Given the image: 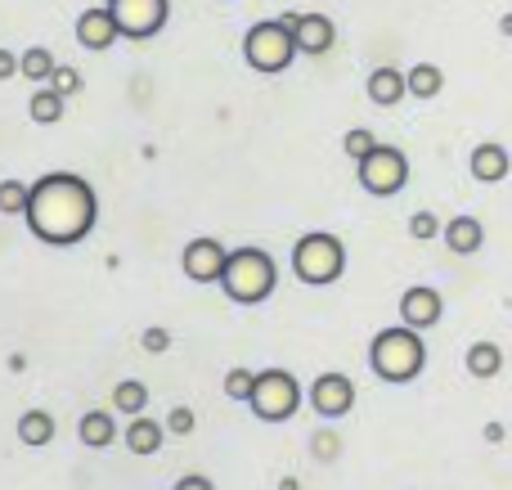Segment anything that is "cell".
Here are the masks:
<instances>
[{"instance_id":"1","label":"cell","mask_w":512,"mask_h":490,"mask_svg":"<svg viewBox=\"0 0 512 490\" xmlns=\"http://www.w3.org/2000/svg\"><path fill=\"white\" fill-rule=\"evenodd\" d=\"M23 216H27V230L41 243H50V248H72V243H81L95 230L99 198L81 176L54 171V176H41L32 185V198H27Z\"/></svg>"},{"instance_id":"2","label":"cell","mask_w":512,"mask_h":490,"mask_svg":"<svg viewBox=\"0 0 512 490\" xmlns=\"http://www.w3.org/2000/svg\"><path fill=\"white\" fill-rule=\"evenodd\" d=\"M369 365L382 383H414L427 365V342L418 329L400 324V329H382L369 347Z\"/></svg>"},{"instance_id":"3","label":"cell","mask_w":512,"mask_h":490,"mask_svg":"<svg viewBox=\"0 0 512 490\" xmlns=\"http://www.w3.org/2000/svg\"><path fill=\"white\" fill-rule=\"evenodd\" d=\"M274 284H279V266H274L270 252H261V248L230 252L225 275H221V288H225V297H230V302L256 306V302H265V297L274 293Z\"/></svg>"},{"instance_id":"4","label":"cell","mask_w":512,"mask_h":490,"mask_svg":"<svg viewBox=\"0 0 512 490\" xmlns=\"http://www.w3.org/2000/svg\"><path fill=\"white\" fill-rule=\"evenodd\" d=\"M342 270H346V248L337 234L315 230V234H301L297 239V248H292V275H297L301 284L328 288L342 279Z\"/></svg>"},{"instance_id":"5","label":"cell","mask_w":512,"mask_h":490,"mask_svg":"<svg viewBox=\"0 0 512 490\" xmlns=\"http://www.w3.org/2000/svg\"><path fill=\"white\" fill-rule=\"evenodd\" d=\"M297 54V32L283 18H261L243 36V59H248L252 72H283Z\"/></svg>"},{"instance_id":"6","label":"cell","mask_w":512,"mask_h":490,"mask_svg":"<svg viewBox=\"0 0 512 490\" xmlns=\"http://www.w3.org/2000/svg\"><path fill=\"white\" fill-rule=\"evenodd\" d=\"M252 414L261 423H288L301 405V387L288 369H261L256 374V392H252Z\"/></svg>"},{"instance_id":"7","label":"cell","mask_w":512,"mask_h":490,"mask_svg":"<svg viewBox=\"0 0 512 490\" xmlns=\"http://www.w3.org/2000/svg\"><path fill=\"white\" fill-rule=\"evenodd\" d=\"M355 176L373 198H391L409 185V158L400 149H391V144H378L369 158L355 162Z\"/></svg>"},{"instance_id":"8","label":"cell","mask_w":512,"mask_h":490,"mask_svg":"<svg viewBox=\"0 0 512 490\" xmlns=\"http://www.w3.org/2000/svg\"><path fill=\"white\" fill-rule=\"evenodd\" d=\"M126 41H153L167 27V0H108Z\"/></svg>"},{"instance_id":"9","label":"cell","mask_w":512,"mask_h":490,"mask_svg":"<svg viewBox=\"0 0 512 490\" xmlns=\"http://www.w3.org/2000/svg\"><path fill=\"white\" fill-rule=\"evenodd\" d=\"M225 261H230L225 243H221V239H212V234H203V239H189V243H185L180 270H185V275L194 279V284H221Z\"/></svg>"},{"instance_id":"10","label":"cell","mask_w":512,"mask_h":490,"mask_svg":"<svg viewBox=\"0 0 512 490\" xmlns=\"http://www.w3.org/2000/svg\"><path fill=\"white\" fill-rule=\"evenodd\" d=\"M310 405H315V414H324V419H342V414H351L355 405V383L346 374H319L315 387H310Z\"/></svg>"},{"instance_id":"11","label":"cell","mask_w":512,"mask_h":490,"mask_svg":"<svg viewBox=\"0 0 512 490\" xmlns=\"http://www.w3.org/2000/svg\"><path fill=\"white\" fill-rule=\"evenodd\" d=\"M441 315H445V302H441V293L436 288H427V284H414V288H405L400 293V320L409 324V329H436L441 324Z\"/></svg>"},{"instance_id":"12","label":"cell","mask_w":512,"mask_h":490,"mask_svg":"<svg viewBox=\"0 0 512 490\" xmlns=\"http://www.w3.org/2000/svg\"><path fill=\"white\" fill-rule=\"evenodd\" d=\"M117 36H122V27H117V18H113V9H86V14L77 18V41L86 45V50H95V54H104L108 45L117 41Z\"/></svg>"},{"instance_id":"13","label":"cell","mask_w":512,"mask_h":490,"mask_svg":"<svg viewBox=\"0 0 512 490\" xmlns=\"http://www.w3.org/2000/svg\"><path fill=\"white\" fill-rule=\"evenodd\" d=\"M292 32H297L301 54H328L337 41L333 18H324V14H297V27H292Z\"/></svg>"},{"instance_id":"14","label":"cell","mask_w":512,"mask_h":490,"mask_svg":"<svg viewBox=\"0 0 512 490\" xmlns=\"http://www.w3.org/2000/svg\"><path fill=\"white\" fill-rule=\"evenodd\" d=\"M468 167H472V176L481 180V185H499V180L512 171V158H508V149L504 144H477L472 149V158H468Z\"/></svg>"},{"instance_id":"15","label":"cell","mask_w":512,"mask_h":490,"mask_svg":"<svg viewBox=\"0 0 512 490\" xmlns=\"http://www.w3.org/2000/svg\"><path fill=\"white\" fill-rule=\"evenodd\" d=\"M441 239L454 257H472V252H481V243H486V225H481L477 216H454Z\"/></svg>"},{"instance_id":"16","label":"cell","mask_w":512,"mask_h":490,"mask_svg":"<svg viewBox=\"0 0 512 490\" xmlns=\"http://www.w3.org/2000/svg\"><path fill=\"white\" fill-rule=\"evenodd\" d=\"M364 90H369V99L378 108H391V104H400V99L409 95V77L400 68H373Z\"/></svg>"},{"instance_id":"17","label":"cell","mask_w":512,"mask_h":490,"mask_svg":"<svg viewBox=\"0 0 512 490\" xmlns=\"http://www.w3.org/2000/svg\"><path fill=\"white\" fill-rule=\"evenodd\" d=\"M162 437H167V423H153V419H144V414H135L122 441H126V450H135V455H158Z\"/></svg>"},{"instance_id":"18","label":"cell","mask_w":512,"mask_h":490,"mask_svg":"<svg viewBox=\"0 0 512 490\" xmlns=\"http://www.w3.org/2000/svg\"><path fill=\"white\" fill-rule=\"evenodd\" d=\"M77 437H81V446H86V450H108V446L117 441V423H113V414H104V410L81 414Z\"/></svg>"},{"instance_id":"19","label":"cell","mask_w":512,"mask_h":490,"mask_svg":"<svg viewBox=\"0 0 512 490\" xmlns=\"http://www.w3.org/2000/svg\"><path fill=\"white\" fill-rule=\"evenodd\" d=\"M18 441H23L27 450H41L54 441V419L45 410H27L23 419H18Z\"/></svg>"},{"instance_id":"20","label":"cell","mask_w":512,"mask_h":490,"mask_svg":"<svg viewBox=\"0 0 512 490\" xmlns=\"http://www.w3.org/2000/svg\"><path fill=\"white\" fill-rule=\"evenodd\" d=\"M63 90H54V86H45V90H36L32 99H27V117H32L36 126H54L63 117Z\"/></svg>"},{"instance_id":"21","label":"cell","mask_w":512,"mask_h":490,"mask_svg":"<svg viewBox=\"0 0 512 490\" xmlns=\"http://www.w3.org/2000/svg\"><path fill=\"white\" fill-rule=\"evenodd\" d=\"M405 77H409V95L414 99H436L441 86H445V72L436 68V63H414Z\"/></svg>"},{"instance_id":"22","label":"cell","mask_w":512,"mask_h":490,"mask_svg":"<svg viewBox=\"0 0 512 490\" xmlns=\"http://www.w3.org/2000/svg\"><path fill=\"white\" fill-rule=\"evenodd\" d=\"M504 369V351L495 342H472L468 347V374L472 378H495Z\"/></svg>"},{"instance_id":"23","label":"cell","mask_w":512,"mask_h":490,"mask_svg":"<svg viewBox=\"0 0 512 490\" xmlns=\"http://www.w3.org/2000/svg\"><path fill=\"white\" fill-rule=\"evenodd\" d=\"M144 405H149V387L144 383H135V378H126V383H117V392H113V410L117 414H144Z\"/></svg>"},{"instance_id":"24","label":"cell","mask_w":512,"mask_h":490,"mask_svg":"<svg viewBox=\"0 0 512 490\" xmlns=\"http://www.w3.org/2000/svg\"><path fill=\"white\" fill-rule=\"evenodd\" d=\"M54 68H59V63H54V54L45 50V45H32V50L23 54V77L27 81H41L45 86V81L54 77Z\"/></svg>"},{"instance_id":"25","label":"cell","mask_w":512,"mask_h":490,"mask_svg":"<svg viewBox=\"0 0 512 490\" xmlns=\"http://www.w3.org/2000/svg\"><path fill=\"white\" fill-rule=\"evenodd\" d=\"M27 198H32V185H23V180H0V216H23Z\"/></svg>"},{"instance_id":"26","label":"cell","mask_w":512,"mask_h":490,"mask_svg":"<svg viewBox=\"0 0 512 490\" xmlns=\"http://www.w3.org/2000/svg\"><path fill=\"white\" fill-rule=\"evenodd\" d=\"M342 149H346V158H351V162H360V158H369V153L378 149V140H373L369 126H351V131H346V140H342Z\"/></svg>"},{"instance_id":"27","label":"cell","mask_w":512,"mask_h":490,"mask_svg":"<svg viewBox=\"0 0 512 490\" xmlns=\"http://www.w3.org/2000/svg\"><path fill=\"white\" fill-rule=\"evenodd\" d=\"M252 392H256V374L252 369H230V374H225V396H230V401H252Z\"/></svg>"},{"instance_id":"28","label":"cell","mask_w":512,"mask_h":490,"mask_svg":"<svg viewBox=\"0 0 512 490\" xmlns=\"http://www.w3.org/2000/svg\"><path fill=\"white\" fill-rule=\"evenodd\" d=\"M409 234H414L418 243H427V239H436V234H445V225L436 221V212H414L409 216Z\"/></svg>"},{"instance_id":"29","label":"cell","mask_w":512,"mask_h":490,"mask_svg":"<svg viewBox=\"0 0 512 490\" xmlns=\"http://www.w3.org/2000/svg\"><path fill=\"white\" fill-rule=\"evenodd\" d=\"M45 86L63 90V95H77V90H81V72H77V68H68V63H59V68H54V77L45 81Z\"/></svg>"},{"instance_id":"30","label":"cell","mask_w":512,"mask_h":490,"mask_svg":"<svg viewBox=\"0 0 512 490\" xmlns=\"http://www.w3.org/2000/svg\"><path fill=\"white\" fill-rule=\"evenodd\" d=\"M194 428H198L194 410H189V405H176V410H171V419H167V432H171V437H189Z\"/></svg>"},{"instance_id":"31","label":"cell","mask_w":512,"mask_h":490,"mask_svg":"<svg viewBox=\"0 0 512 490\" xmlns=\"http://www.w3.org/2000/svg\"><path fill=\"white\" fill-rule=\"evenodd\" d=\"M140 347L149 351V356H162V351L171 347V333L162 329V324H153V329H144V338H140Z\"/></svg>"},{"instance_id":"32","label":"cell","mask_w":512,"mask_h":490,"mask_svg":"<svg viewBox=\"0 0 512 490\" xmlns=\"http://www.w3.org/2000/svg\"><path fill=\"white\" fill-rule=\"evenodd\" d=\"M14 77H23V54L0 50V81H14Z\"/></svg>"},{"instance_id":"33","label":"cell","mask_w":512,"mask_h":490,"mask_svg":"<svg viewBox=\"0 0 512 490\" xmlns=\"http://www.w3.org/2000/svg\"><path fill=\"white\" fill-rule=\"evenodd\" d=\"M171 490H216V486H212V477H203V473H189V477H180V482L171 486Z\"/></svg>"},{"instance_id":"34","label":"cell","mask_w":512,"mask_h":490,"mask_svg":"<svg viewBox=\"0 0 512 490\" xmlns=\"http://www.w3.org/2000/svg\"><path fill=\"white\" fill-rule=\"evenodd\" d=\"M315 446H319V455H324V459H333V455H337V437H319Z\"/></svg>"},{"instance_id":"35","label":"cell","mask_w":512,"mask_h":490,"mask_svg":"<svg viewBox=\"0 0 512 490\" xmlns=\"http://www.w3.org/2000/svg\"><path fill=\"white\" fill-rule=\"evenodd\" d=\"M499 32H504V36H512V14H504V18H499Z\"/></svg>"}]
</instances>
